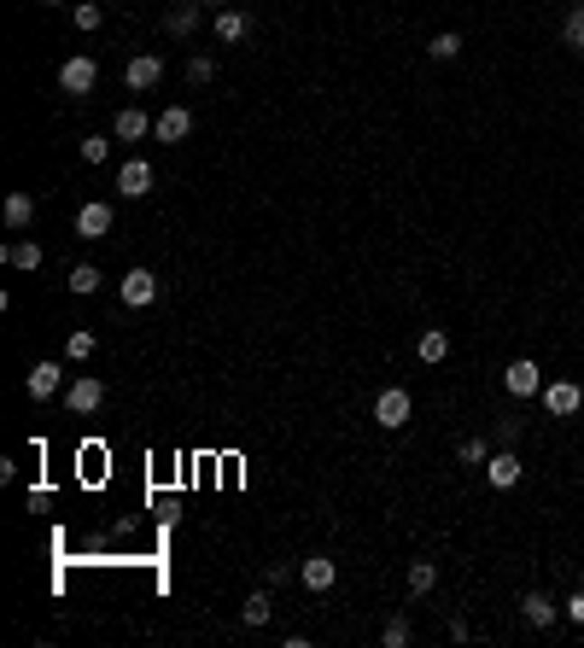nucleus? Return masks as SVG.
Segmentation results:
<instances>
[{"instance_id":"nucleus-21","label":"nucleus","mask_w":584,"mask_h":648,"mask_svg":"<svg viewBox=\"0 0 584 648\" xmlns=\"http://www.w3.org/2000/svg\"><path fill=\"white\" fill-rule=\"evenodd\" d=\"M269 614H275L269 590H252V596H246V607H240V619H246V625H269Z\"/></svg>"},{"instance_id":"nucleus-34","label":"nucleus","mask_w":584,"mask_h":648,"mask_svg":"<svg viewBox=\"0 0 584 648\" xmlns=\"http://www.w3.org/2000/svg\"><path fill=\"white\" fill-rule=\"evenodd\" d=\"M35 6H59V0H35Z\"/></svg>"},{"instance_id":"nucleus-22","label":"nucleus","mask_w":584,"mask_h":648,"mask_svg":"<svg viewBox=\"0 0 584 648\" xmlns=\"http://www.w3.org/2000/svg\"><path fill=\"white\" fill-rule=\"evenodd\" d=\"M6 264L12 269H42V245H35V240H12L6 245Z\"/></svg>"},{"instance_id":"nucleus-4","label":"nucleus","mask_w":584,"mask_h":648,"mask_svg":"<svg viewBox=\"0 0 584 648\" xmlns=\"http://www.w3.org/2000/svg\"><path fill=\"white\" fill-rule=\"evenodd\" d=\"M375 421H380L386 432L409 427V392H403V385H386V392L375 397Z\"/></svg>"},{"instance_id":"nucleus-17","label":"nucleus","mask_w":584,"mask_h":648,"mask_svg":"<svg viewBox=\"0 0 584 648\" xmlns=\"http://www.w3.org/2000/svg\"><path fill=\"white\" fill-rule=\"evenodd\" d=\"M415 356H421V363H444V356H450V333L427 328V333L415 339Z\"/></svg>"},{"instance_id":"nucleus-29","label":"nucleus","mask_w":584,"mask_h":648,"mask_svg":"<svg viewBox=\"0 0 584 648\" xmlns=\"http://www.w3.org/2000/svg\"><path fill=\"white\" fill-rule=\"evenodd\" d=\"M380 643H386V648H403V643H409V619H403V614H392V619H386V631H380Z\"/></svg>"},{"instance_id":"nucleus-30","label":"nucleus","mask_w":584,"mask_h":648,"mask_svg":"<svg viewBox=\"0 0 584 648\" xmlns=\"http://www.w3.org/2000/svg\"><path fill=\"white\" fill-rule=\"evenodd\" d=\"M210 77H217V65H210L205 53H199V59H188V82H193V88H205Z\"/></svg>"},{"instance_id":"nucleus-23","label":"nucleus","mask_w":584,"mask_h":648,"mask_svg":"<svg viewBox=\"0 0 584 648\" xmlns=\"http://www.w3.org/2000/svg\"><path fill=\"white\" fill-rule=\"evenodd\" d=\"M439 584V567L432 560H409V596H427Z\"/></svg>"},{"instance_id":"nucleus-6","label":"nucleus","mask_w":584,"mask_h":648,"mask_svg":"<svg viewBox=\"0 0 584 648\" xmlns=\"http://www.w3.org/2000/svg\"><path fill=\"white\" fill-rule=\"evenodd\" d=\"M503 385H508V397H538V392H543V368L520 356V363L503 368Z\"/></svg>"},{"instance_id":"nucleus-13","label":"nucleus","mask_w":584,"mask_h":648,"mask_svg":"<svg viewBox=\"0 0 584 648\" xmlns=\"http://www.w3.org/2000/svg\"><path fill=\"white\" fill-rule=\"evenodd\" d=\"M210 30H217V42H246V35H252V18H246L240 6H217V18H210Z\"/></svg>"},{"instance_id":"nucleus-14","label":"nucleus","mask_w":584,"mask_h":648,"mask_svg":"<svg viewBox=\"0 0 584 648\" xmlns=\"http://www.w3.org/2000/svg\"><path fill=\"white\" fill-rule=\"evenodd\" d=\"M23 385H30V397H35V403H42V397H53V392H65V363H35Z\"/></svg>"},{"instance_id":"nucleus-18","label":"nucleus","mask_w":584,"mask_h":648,"mask_svg":"<svg viewBox=\"0 0 584 648\" xmlns=\"http://www.w3.org/2000/svg\"><path fill=\"white\" fill-rule=\"evenodd\" d=\"M30 222H35V199H30V193H12V199H6V228L23 234Z\"/></svg>"},{"instance_id":"nucleus-20","label":"nucleus","mask_w":584,"mask_h":648,"mask_svg":"<svg viewBox=\"0 0 584 648\" xmlns=\"http://www.w3.org/2000/svg\"><path fill=\"white\" fill-rule=\"evenodd\" d=\"M199 12H205V6L188 0V6H176V12L164 18V30H170V35H193V30H199Z\"/></svg>"},{"instance_id":"nucleus-8","label":"nucleus","mask_w":584,"mask_h":648,"mask_svg":"<svg viewBox=\"0 0 584 648\" xmlns=\"http://www.w3.org/2000/svg\"><path fill=\"white\" fill-rule=\"evenodd\" d=\"M117 193H123V199H146V193H153V164H146V158H123Z\"/></svg>"},{"instance_id":"nucleus-31","label":"nucleus","mask_w":584,"mask_h":648,"mask_svg":"<svg viewBox=\"0 0 584 648\" xmlns=\"http://www.w3.org/2000/svg\"><path fill=\"white\" fill-rule=\"evenodd\" d=\"M82 158H88V164H106V158H111V141H106V134H88V141H82Z\"/></svg>"},{"instance_id":"nucleus-10","label":"nucleus","mask_w":584,"mask_h":648,"mask_svg":"<svg viewBox=\"0 0 584 648\" xmlns=\"http://www.w3.org/2000/svg\"><path fill=\"white\" fill-rule=\"evenodd\" d=\"M538 397H543V409H550V415H579V403H584L579 380H550Z\"/></svg>"},{"instance_id":"nucleus-27","label":"nucleus","mask_w":584,"mask_h":648,"mask_svg":"<svg viewBox=\"0 0 584 648\" xmlns=\"http://www.w3.org/2000/svg\"><path fill=\"white\" fill-rule=\"evenodd\" d=\"M456 462H462V467H486V462H491L486 439H462V450H456Z\"/></svg>"},{"instance_id":"nucleus-33","label":"nucleus","mask_w":584,"mask_h":648,"mask_svg":"<svg viewBox=\"0 0 584 648\" xmlns=\"http://www.w3.org/2000/svg\"><path fill=\"white\" fill-rule=\"evenodd\" d=\"M199 6H228V0H199Z\"/></svg>"},{"instance_id":"nucleus-1","label":"nucleus","mask_w":584,"mask_h":648,"mask_svg":"<svg viewBox=\"0 0 584 648\" xmlns=\"http://www.w3.org/2000/svg\"><path fill=\"white\" fill-rule=\"evenodd\" d=\"M158 82H164V59L158 53H134L129 65H123V88L146 94V88H158Z\"/></svg>"},{"instance_id":"nucleus-28","label":"nucleus","mask_w":584,"mask_h":648,"mask_svg":"<svg viewBox=\"0 0 584 648\" xmlns=\"http://www.w3.org/2000/svg\"><path fill=\"white\" fill-rule=\"evenodd\" d=\"M427 53H432V59H456V53H462V35H456V30H439Z\"/></svg>"},{"instance_id":"nucleus-16","label":"nucleus","mask_w":584,"mask_h":648,"mask_svg":"<svg viewBox=\"0 0 584 648\" xmlns=\"http://www.w3.org/2000/svg\"><path fill=\"white\" fill-rule=\"evenodd\" d=\"M111 134H117V141H141V134H153V117H146L141 106H123L117 117H111Z\"/></svg>"},{"instance_id":"nucleus-5","label":"nucleus","mask_w":584,"mask_h":648,"mask_svg":"<svg viewBox=\"0 0 584 648\" xmlns=\"http://www.w3.org/2000/svg\"><path fill=\"white\" fill-rule=\"evenodd\" d=\"M298 584H304V590H333V584H339V560H328V555H310V560H298Z\"/></svg>"},{"instance_id":"nucleus-26","label":"nucleus","mask_w":584,"mask_h":648,"mask_svg":"<svg viewBox=\"0 0 584 648\" xmlns=\"http://www.w3.org/2000/svg\"><path fill=\"white\" fill-rule=\"evenodd\" d=\"M561 35H567V47H573V53H584V0L573 12H567V23H561Z\"/></svg>"},{"instance_id":"nucleus-24","label":"nucleus","mask_w":584,"mask_h":648,"mask_svg":"<svg viewBox=\"0 0 584 648\" xmlns=\"http://www.w3.org/2000/svg\"><path fill=\"white\" fill-rule=\"evenodd\" d=\"M70 23L88 35V30H99V23H106V6H94V0H77V6H70Z\"/></svg>"},{"instance_id":"nucleus-3","label":"nucleus","mask_w":584,"mask_h":648,"mask_svg":"<svg viewBox=\"0 0 584 648\" xmlns=\"http://www.w3.org/2000/svg\"><path fill=\"white\" fill-rule=\"evenodd\" d=\"M117 298H123L129 310H146V304L158 298V275H153V269H129V275L117 281Z\"/></svg>"},{"instance_id":"nucleus-25","label":"nucleus","mask_w":584,"mask_h":648,"mask_svg":"<svg viewBox=\"0 0 584 648\" xmlns=\"http://www.w3.org/2000/svg\"><path fill=\"white\" fill-rule=\"evenodd\" d=\"M94 351H99V339H94L88 328H77V333H70V339H65V356H70V363H88Z\"/></svg>"},{"instance_id":"nucleus-19","label":"nucleus","mask_w":584,"mask_h":648,"mask_svg":"<svg viewBox=\"0 0 584 648\" xmlns=\"http://www.w3.org/2000/svg\"><path fill=\"white\" fill-rule=\"evenodd\" d=\"M99 281H106V275H99L94 264H77V269H70V275H65V286H70V292H77V298H94V292H99Z\"/></svg>"},{"instance_id":"nucleus-11","label":"nucleus","mask_w":584,"mask_h":648,"mask_svg":"<svg viewBox=\"0 0 584 648\" xmlns=\"http://www.w3.org/2000/svg\"><path fill=\"white\" fill-rule=\"evenodd\" d=\"M520 473H526V462H520V456L508 450V444H503V450H496L491 462H486V479L496 485V491H514V485H520Z\"/></svg>"},{"instance_id":"nucleus-9","label":"nucleus","mask_w":584,"mask_h":648,"mask_svg":"<svg viewBox=\"0 0 584 648\" xmlns=\"http://www.w3.org/2000/svg\"><path fill=\"white\" fill-rule=\"evenodd\" d=\"M65 403H70V409H77V415H94V409H99V403H106V385H99V380H94V374H77V380H70V385H65Z\"/></svg>"},{"instance_id":"nucleus-7","label":"nucleus","mask_w":584,"mask_h":648,"mask_svg":"<svg viewBox=\"0 0 584 648\" xmlns=\"http://www.w3.org/2000/svg\"><path fill=\"white\" fill-rule=\"evenodd\" d=\"M153 134H158L164 146L188 141V134H193V111H188V106H170V111H158V117H153Z\"/></svg>"},{"instance_id":"nucleus-12","label":"nucleus","mask_w":584,"mask_h":648,"mask_svg":"<svg viewBox=\"0 0 584 648\" xmlns=\"http://www.w3.org/2000/svg\"><path fill=\"white\" fill-rule=\"evenodd\" d=\"M77 234H82V240H106V234H111V205H106V199H88V205L77 210Z\"/></svg>"},{"instance_id":"nucleus-2","label":"nucleus","mask_w":584,"mask_h":648,"mask_svg":"<svg viewBox=\"0 0 584 648\" xmlns=\"http://www.w3.org/2000/svg\"><path fill=\"white\" fill-rule=\"evenodd\" d=\"M94 82H99V65H94L88 53H77V59L59 65V88H65V94H94Z\"/></svg>"},{"instance_id":"nucleus-15","label":"nucleus","mask_w":584,"mask_h":648,"mask_svg":"<svg viewBox=\"0 0 584 648\" xmlns=\"http://www.w3.org/2000/svg\"><path fill=\"white\" fill-rule=\"evenodd\" d=\"M520 619H526L532 631H550L555 625V602L543 590H526V596H520Z\"/></svg>"},{"instance_id":"nucleus-32","label":"nucleus","mask_w":584,"mask_h":648,"mask_svg":"<svg viewBox=\"0 0 584 648\" xmlns=\"http://www.w3.org/2000/svg\"><path fill=\"white\" fill-rule=\"evenodd\" d=\"M567 619H579V625H584V590L573 596V602H567Z\"/></svg>"}]
</instances>
